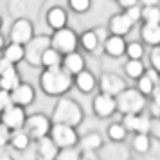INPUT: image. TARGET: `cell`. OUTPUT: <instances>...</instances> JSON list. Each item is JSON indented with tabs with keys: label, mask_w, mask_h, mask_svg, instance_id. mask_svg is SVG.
<instances>
[{
	"label": "cell",
	"mask_w": 160,
	"mask_h": 160,
	"mask_svg": "<svg viewBox=\"0 0 160 160\" xmlns=\"http://www.w3.org/2000/svg\"><path fill=\"white\" fill-rule=\"evenodd\" d=\"M151 117L146 115L144 112L142 113H133V115H122V126L126 128L128 133H133V135H138V133H144V135H149V128H151Z\"/></svg>",
	"instance_id": "30bf717a"
},
{
	"label": "cell",
	"mask_w": 160,
	"mask_h": 160,
	"mask_svg": "<svg viewBox=\"0 0 160 160\" xmlns=\"http://www.w3.org/2000/svg\"><path fill=\"white\" fill-rule=\"evenodd\" d=\"M25 119H27L25 108H20V106H15V104H9L8 108H4L0 112V122L4 124L9 131L22 130Z\"/></svg>",
	"instance_id": "ba28073f"
},
{
	"label": "cell",
	"mask_w": 160,
	"mask_h": 160,
	"mask_svg": "<svg viewBox=\"0 0 160 160\" xmlns=\"http://www.w3.org/2000/svg\"><path fill=\"white\" fill-rule=\"evenodd\" d=\"M92 112H94L95 117H99V119H108L115 113V99L112 97V95H106V94H99L94 97V101H92Z\"/></svg>",
	"instance_id": "4fadbf2b"
},
{
	"label": "cell",
	"mask_w": 160,
	"mask_h": 160,
	"mask_svg": "<svg viewBox=\"0 0 160 160\" xmlns=\"http://www.w3.org/2000/svg\"><path fill=\"white\" fill-rule=\"evenodd\" d=\"M51 126H52V122L47 115H43V113H32V115H27L22 130L29 135V138L32 142H36L40 138L49 137Z\"/></svg>",
	"instance_id": "277c9868"
},
{
	"label": "cell",
	"mask_w": 160,
	"mask_h": 160,
	"mask_svg": "<svg viewBox=\"0 0 160 160\" xmlns=\"http://www.w3.org/2000/svg\"><path fill=\"white\" fill-rule=\"evenodd\" d=\"M140 18H144L146 23H158L160 22V11L157 6H146L140 9Z\"/></svg>",
	"instance_id": "1f68e13d"
},
{
	"label": "cell",
	"mask_w": 160,
	"mask_h": 160,
	"mask_svg": "<svg viewBox=\"0 0 160 160\" xmlns=\"http://www.w3.org/2000/svg\"><path fill=\"white\" fill-rule=\"evenodd\" d=\"M2 47H4V36L0 34V49H2Z\"/></svg>",
	"instance_id": "7bdbcfd3"
},
{
	"label": "cell",
	"mask_w": 160,
	"mask_h": 160,
	"mask_svg": "<svg viewBox=\"0 0 160 160\" xmlns=\"http://www.w3.org/2000/svg\"><path fill=\"white\" fill-rule=\"evenodd\" d=\"M31 146H32V140L23 130L11 131V137H9V142H8L9 151H25Z\"/></svg>",
	"instance_id": "ffe728a7"
},
{
	"label": "cell",
	"mask_w": 160,
	"mask_h": 160,
	"mask_svg": "<svg viewBox=\"0 0 160 160\" xmlns=\"http://www.w3.org/2000/svg\"><path fill=\"white\" fill-rule=\"evenodd\" d=\"M54 160H81V151H79L78 146L65 148V149H59Z\"/></svg>",
	"instance_id": "d6a6232c"
},
{
	"label": "cell",
	"mask_w": 160,
	"mask_h": 160,
	"mask_svg": "<svg viewBox=\"0 0 160 160\" xmlns=\"http://www.w3.org/2000/svg\"><path fill=\"white\" fill-rule=\"evenodd\" d=\"M119 4H121L122 8L130 9V8H133V6H137V0H119Z\"/></svg>",
	"instance_id": "b9f144b4"
},
{
	"label": "cell",
	"mask_w": 160,
	"mask_h": 160,
	"mask_svg": "<svg viewBox=\"0 0 160 160\" xmlns=\"http://www.w3.org/2000/svg\"><path fill=\"white\" fill-rule=\"evenodd\" d=\"M32 34H34V29H32V23L29 20H16L11 27V32H9V38H11V43L16 45H25L32 40Z\"/></svg>",
	"instance_id": "8fae6325"
},
{
	"label": "cell",
	"mask_w": 160,
	"mask_h": 160,
	"mask_svg": "<svg viewBox=\"0 0 160 160\" xmlns=\"http://www.w3.org/2000/svg\"><path fill=\"white\" fill-rule=\"evenodd\" d=\"M0 160H13L9 148H0Z\"/></svg>",
	"instance_id": "60d3db41"
},
{
	"label": "cell",
	"mask_w": 160,
	"mask_h": 160,
	"mask_svg": "<svg viewBox=\"0 0 160 160\" xmlns=\"http://www.w3.org/2000/svg\"><path fill=\"white\" fill-rule=\"evenodd\" d=\"M0 59H2V54H0Z\"/></svg>",
	"instance_id": "f6af8a7d"
},
{
	"label": "cell",
	"mask_w": 160,
	"mask_h": 160,
	"mask_svg": "<svg viewBox=\"0 0 160 160\" xmlns=\"http://www.w3.org/2000/svg\"><path fill=\"white\" fill-rule=\"evenodd\" d=\"M9 95H11V104L20 106V108H25V106H29V104L34 102L36 92H34L32 85H29V83H20L15 90L9 92Z\"/></svg>",
	"instance_id": "5bb4252c"
},
{
	"label": "cell",
	"mask_w": 160,
	"mask_h": 160,
	"mask_svg": "<svg viewBox=\"0 0 160 160\" xmlns=\"http://www.w3.org/2000/svg\"><path fill=\"white\" fill-rule=\"evenodd\" d=\"M9 137H11V131L0 122V148H8V142H9Z\"/></svg>",
	"instance_id": "d590c367"
},
{
	"label": "cell",
	"mask_w": 160,
	"mask_h": 160,
	"mask_svg": "<svg viewBox=\"0 0 160 160\" xmlns=\"http://www.w3.org/2000/svg\"><path fill=\"white\" fill-rule=\"evenodd\" d=\"M124 72H126V76H128L130 79H138V78L146 72L142 59H128L126 65H124Z\"/></svg>",
	"instance_id": "f1b7e54d"
},
{
	"label": "cell",
	"mask_w": 160,
	"mask_h": 160,
	"mask_svg": "<svg viewBox=\"0 0 160 160\" xmlns=\"http://www.w3.org/2000/svg\"><path fill=\"white\" fill-rule=\"evenodd\" d=\"M58 148L54 146L49 137H43L34 142V155H36V160H54L56 155H58Z\"/></svg>",
	"instance_id": "9a60e30c"
},
{
	"label": "cell",
	"mask_w": 160,
	"mask_h": 160,
	"mask_svg": "<svg viewBox=\"0 0 160 160\" xmlns=\"http://www.w3.org/2000/svg\"><path fill=\"white\" fill-rule=\"evenodd\" d=\"M49 138H51L54 146L58 149H65V148H74L78 146L79 135L76 128L65 126V124H52L51 131H49Z\"/></svg>",
	"instance_id": "5b68a950"
},
{
	"label": "cell",
	"mask_w": 160,
	"mask_h": 160,
	"mask_svg": "<svg viewBox=\"0 0 160 160\" xmlns=\"http://www.w3.org/2000/svg\"><path fill=\"white\" fill-rule=\"evenodd\" d=\"M2 58L9 61L11 65H16L23 59V45H16V43H9L8 47H4V56Z\"/></svg>",
	"instance_id": "484cf974"
},
{
	"label": "cell",
	"mask_w": 160,
	"mask_h": 160,
	"mask_svg": "<svg viewBox=\"0 0 160 160\" xmlns=\"http://www.w3.org/2000/svg\"><path fill=\"white\" fill-rule=\"evenodd\" d=\"M151 67L155 72L160 70V49L158 47H153V51H151Z\"/></svg>",
	"instance_id": "8d00e7d4"
},
{
	"label": "cell",
	"mask_w": 160,
	"mask_h": 160,
	"mask_svg": "<svg viewBox=\"0 0 160 160\" xmlns=\"http://www.w3.org/2000/svg\"><path fill=\"white\" fill-rule=\"evenodd\" d=\"M51 47V38L47 36H38L32 38L29 43L23 45V59L32 67H40L42 54Z\"/></svg>",
	"instance_id": "52a82bcc"
},
{
	"label": "cell",
	"mask_w": 160,
	"mask_h": 160,
	"mask_svg": "<svg viewBox=\"0 0 160 160\" xmlns=\"http://www.w3.org/2000/svg\"><path fill=\"white\" fill-rule=\"evenodd\" d=\"M106 135H108L110 142H126V138H128L130 133L126 131L122 122H112L106 128Z\"/></svg>",
	"instance_id": "d4e9b609"
},
{
	"label": "cell",
	"mask_w": 160,
	"mask_h": 160,
	"mask_svg": "<svg viewBox=\"0 0 160 160\" xmlns=\"http://www.w3.org/2000/svg\"><path fill=\"white\" fill-rule=\"evenodd\" d=\"M155 88H158V83H155V81H153L146 72L137 79V92L140 95H144L146 99H148V97L155 92Z\"/></svg>",
	"instance_id": "4316f807"
},
{
	"label": "cell",
	"mask_w": 160,
	"mask_h": 160,
	"mask_svg": "<svg viewBox=\"0 0 160 160\" xmlns=\"http://www.w3.org/2000/svg\"><path fill=\"white\" fill-rule=\"evenodd\" d=\"M72 85H76V88L81 94H90L97 87V79L90 70H81L79 74H76L72 78Z\"/></svg>",
	"instance_id": "2e32d148"
},
{
	"label": "cell",
	"mask_w": 160,
	"mask_h": 160,
	"mask_svg": "<svg viewBox=\"0 0 160 160\" xmlns=\"http://www.w3.org/2000/svg\"><path fill=\"white\" fill-rule=\"evenodd\" d=\"M102 144H104V140H102V135L99 133V131H88L87 135L79 137V140H78V148H79V151L97 153Z\"/></svg>",
	"instance_id": "e0dca14e"
},
{
	"label": "cell",
	"mask_w": 160,
	"mask_h": 160,
	"mask_svg": "<svg viewBox=\"0 0 160 160\" xmlns=\"http://www.w3.org/2000/svg\"><path fill=\"white\" fill-rule=\"evenodd\" d=\"M124 15L128 16L131 22H137L138 18H140V9H138L137 6H133V8H130L128 11H126V13H124Z\"/></svg>",
	"instance_id": "f35d334b"
},
{
	"label": "cell",
	"mask_w": 160,
	"mask_h": 160,
	"mask_svg": "<svg viewBox=\"0 0 160 160\" xmlns=\"http://www.w3.org/2000/svg\"><path fill=\"white\" fill-rule=\"evenodd\" d=\"M81 45H83V49L87 52H94L97 47H99V38L95 34V31H87V32H83V36H81Z\"/></svg>",
	"instance_id": "4dcf8cb0"
},
{
	"label": "cell",
	"mask_w": 160,
	"mask_h": 160,
	"mask_svg": "<svg viewBox=\"0 0 160 160\" xmlns=\"http://www.w3.org/2000/svg\"><path fill=\"white\" fill-rule=\"evenodd\" d=\"M131 22L126 15H115L112 20H110V31H112V36H121L122 38L124 34H128L131 31Z\"/></svg>",
	"instance_id": "44dd1931"
},
{
	"label": "cell",
	"mask_w": 160,
	"mask_h": 160,
	"mask_svg": "<svg viewBox=\"0 0 160 160\" xmlns=\"http://www.w3.org/2000/svg\"><path fill=\"white\" fill-rule=\"evenodd\" d=\"M124 54L130 59H140L144 56V47L137 42H131V43H126V49H124Z\"/></svg>",
	"instance_id": "836d02e7"
},
{
	"label": "cell",
	"mask_w": 160,
	"mask_h": 160,
	"mask_svg": "<svg viewBox=\"0 0 160 160\" xmlns=\"http://www.w3.org/2000/svg\"><path fill=\"white\" fill-rule=\"evenodd\" d=\"M20 83H22V81H20V76H18V72H16L15 65L8 67V68H4V70H0V90L11 92V90H15Z\"/></svg>",
	"instance_id": "d6986e66"
},
{
	"label": "cell",
	"mask_w": 160,
	"mask_h": 160,
	"mask_svg": "<svg viewBox=\"0 0 160 160\" xmlns=\"http://www.w3.org/2000/svg\"><path fill=\"white\" fill-rule=\"evenodd\" d=\"M9 104H11V95H9V92L0 90V112L4 108H8Z\"/></svg>",
	"instance_id": "74e56055"
},
{
	"label": "cell",
	"mask_w": 160,
	"mask_h": 160,
	"mask_svg": "<svg viewBox=\"0 0 160 160\" xmlns=\"http://www.w3.org/2000/svg\"><path fill=\"white\" fill-rule=\"evenodd\" d=\"M126 49V42L121 36H108L104 40V52L112 58H121Z\"/></svg>",
	"instance_id": "7402d4cb"
},
{
	"label": "cell",
	"mask_w": 160,
	"mask_h": 160,
	"mask_svg": "<svg viewBox=\"0 0 160 160\" xmlns=\"http://www.w3.org/2000/svg\"><path fill=\"white\" fill-rule=\"evenodd\" d=\"M81 160H99V157H97V153L81 151Z\"/></svg>",
	"instance_id": "ab89813d"
},
{
	"label": "cell",
	"mask_w": 160,
	"mask_h": 160,
	"mask_svg": "<svg viewBox=\"0 0 160 160\" xmlns=\"http://www.w3.org/2000/svg\"><path fill=\"white\" fill-rule=\"evenodd\" d=\"M40 65L45 67V68L59 67V65H61V54H58L52 47H49V49L42 54V61H40Z\"/></svg>",
	"instance_id": "f546056e"
},
{
	"label": "cell",
	"mask_w": 160,
	"mask_h": 160,
	"mask_svg": "<svg viewBox=\"0 0 160 160\" xmlns=\"http://www.w3.org/2000/svg\"><path fill=\"white\" fill-rule=\"evenodd\" d=\"M97 157L99 160H131V149L124 142H104Z\"/></svg>",
	"instance_id": "9c48e42d"
},
{
	"label": "cell",
	"mask_w": 160,
	"mask_h": 160,
	"mask_svg": "<svg viewBox=\"0 0 160 160\" xmlns=\"http://www.w3.org/2000/svg\"><path fill=\"white\" fill-rule=\"evenodd\" d=\"M51 47L58 54H70V52H76L78 49V36L76 32L70 29H58L51 38Z\"/></svg>",
	"instance_id": "8992f818"
},
{
	"label": "cell",
	"mask_w": 160,
	"mask_h": 160,
	"mask_svg": "<svg viewBox=\"0 0 160 160\" xmlns=\"http://www.w3.org/2000/svg\"><path fill=\"white\" fill-rule=\"evenodd\" d=\"M61 68L74 78L76 74H79L81 70H85V58L81 56L79 52L65 54V58H61Z\"/></svg>",
	"instance_id": "ac0fdd59"
},
{
	"label": "cell",
	"mask_w": 160,
	"mask_h": 160,
	"mask_svg": "<svg viewBox=\"0 0 160 160\" xmlns=\"http://www.w3.org/2000/svg\"><path fill=\"white\" fill-rule=\"evenodd\" d=\"M0 25H2V20H0Z\"/></svg>",
	"instance_id": "ee69618b"
},
{
	"label": "cell",
	"mask_w": 160,
	"mask_h": 160,
	"mask_svg": "<svg viewBox=\"0 0 160 160\" xmlns=\"http://www.w3.org/2000/svg\"><path fill=\"white\" fill-rule=\"evenodd\" d=\"M115 99V110L122 115H133V113H142L146 110L148 99L137 92V88H126Z\"/></svg>",
	"instance_id": "3957f363"
},
{
	"label": "cell",
	"mask_w": 160,
	"mask_h": 160,
	"mask_svg": "<svg viewBox=\"0 0 160 160\" xmlns=\"http://www.w3.org/2000/svg\"><path fill=\"white\" fill-rule=\"evenodd\" d=\"M47 22H49V25H51L54 31L58 29H63L67 25V15L63 9L59 8H54L49 11V15H47Z\"/></svg>",
	"instance_id": "83f0119b"
},
{
	"label": "cell",
	"mask_w": 160,
	"mask_h": 160,
	"mask_svg": "<svg viewBox=\"0 0 160 160\" xmlns=\"http://www.w3.org/2000/svg\"><path fill=\"white\" fill-rule=\"evenodd\" d=\"M151 146H153V138L149 135L138 133V135L131 137V149L137 155H148L149 149H151Z\"/></svg>",
	"instance_id": "603a6c76"
},
{
	"label": "cell",
	"mask_w": 160,
	"mask_h": 160,
	"mask_svg": "<svg viewBox=\"0 0 160 160\" xmlns=\"http://www.w3.org/2000/svg\"><path fill=\"white\" fill-rule=\"evenodd\" d=\"M140 34H142V40L148 45L158 47V43H160V25L158 23H144Z\"/></svg>",
	"instance_id": "cb8c5ba5"
},
{
	"label": "cell",
	"mask_w": 160,
	"mask_h": 160,
	"mask_svg": "<svg viewBox=\"0 0 160 160\" xmlns=\"http://www.w3.org/2000/svg\"><path fill=\"white\" fill-rule=\"evenodd\" d=\"M70 8L78 13H85L90 8V0H70Z\"/></svg>",
	"instance_id": "e575fe53"
},
{
	"label": "cell",
	"mask_w": 160,
	"mask_h": 160,
	"mask_svg": "<svg viewBox=\"0 0 160 160\" xmlns=\"http://www.w3.org/2000/svg\"><path fill=\"white\" fill-rule=\"evenodd\" d=\"M99 88H101V94L115 97L128 87H126V83H124V79L121 76H117L113 72H104L101 76V79H99Z\"/></svg>",
	"instance_id": "7c38bea8"
},
{
	"label": "cell",
	"mask_w": 160,
	"mask_h": 160,
	"mask_svg": "<svg viewBox=\"0 0 160 160\" xmlns=\"http://www.w3.org/2000/svg\"><path fill=\"white\" fill-rule=\"evenodd\" d=\"M40 87L43 94L51 95V97H61L72 88V76L65 72L61 65L45 68L40 76Z\"/></svg>",
	"instance_id": "7a4b0ae2"
},
{
	"label": "cell",
	"mask_w": 160,
	"mask_h": 160,
	"mask_svg": "<svg viewBox=\"0 0 160 160\" xmlns=\"http://www.w3.org/2000/svg\"><path fill=\"white\" fill-rule=\"evenodd\" d=\"M52 124H65L70 128H79L85 121V112L81 104L72 97H59L58 102L54 104L52 115L49 117Z\"/></svg>",
	"instance_id": "6da1fadb"
}]
</instances>
